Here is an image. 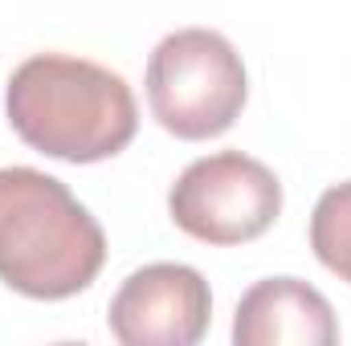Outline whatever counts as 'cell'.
Segmentation results:
<instances>
[{"mask_svg": "<svg viewBox=\"0 0 351 346\" xmlns=\"http://www.w3.org/2000/svg\"><path fill=\"white\" fill-rule=\"evenodd\" d=\"M213 322V293L200 269L156 261L135 269L110 297L106 326L123 346H196Z\"/></svg>", "mask_w": 351, "mask_h": 346, "instance_id": "5", "label": "cell"}, {"mask_svg": "<svg viewBox=\"0 0 351 346\" xmlns=\"http://www.w3.org/2000/svg\"><path fill=\"white\" fill-rule=\"evenodd\" d=\"M237 346H335L339 322L331 302L298 277H265L233 310Z\"/></svg>", "mask_w": 351, "mask_h": 346, "instance_id": "6", "label": "cell"}, {"mask_svg": "<svg viewBox=\"0 0 351 346\" xmlns=\"http://www.w3.org/2000/svg\"><path fill=\"white\" fill-rule=\"evenodd\" d=\"M4 114L25 147L62 163L114 159L139 131L127 78L74 53L25 57L8 78Z\"/></svg>", "mask_w": 351, "mask_h": 346, "instance_id": "1", "label": "cell"}, {"mask_svg": "<svg viewBox=\"0 0 351 346\" xmlns=\"http://www.w3.org/2000/svg\"><path fill=\"white\" fill-rule=\"evenodd\" d=\"M311 249L327 273L351 285V179L319 196L311 212Z\"/></svg>", "mask_w": 351, "mask_h": 346, "instance_id": "7", "label": "cell"}, {"mask_svg": "<svg viewBox=\"0 0 351 346\" xmlns=\"http://www.w3.org/2000/svg\"><path fill=\"white\" fill-rule=\"evenodd\" d=\"M152 118L184 143L225 135L250 98L245 62L217 29H176L147 57Z\"/></svg>", "mask_w": 351, "mask_h": 346, "instance_id": "3", "label": "cell"}, {"mask_svg": "<svg viewBox=\"0 0 351 346\" xmlns=\"http://www.w3.org/2000/svg\"><path fill=\"white\" fill-rule=\"evenodd\" d=\"M172 224L213 249L250 245L282 216V183L245 151H217L176 175L168 191Z\"/></svg>", "mask_w": 351, "mask_h": 346, "instance_id": "4", "label": "cell"}, {"mask_svg": "<svg viewBox=\"0 0 351 346\" xmlns=\"http://www.w3.org/2000/svg\"><path fill=\"white\" fill-rule=\"evenodd\" d=\"M106 265V232L90 208L37 168H0V281L33 302H66Z\"/></svg>", "mask_w": 351, "mask_h": 346, "instance_id": "2", "label": "cell"}]
</instances>
